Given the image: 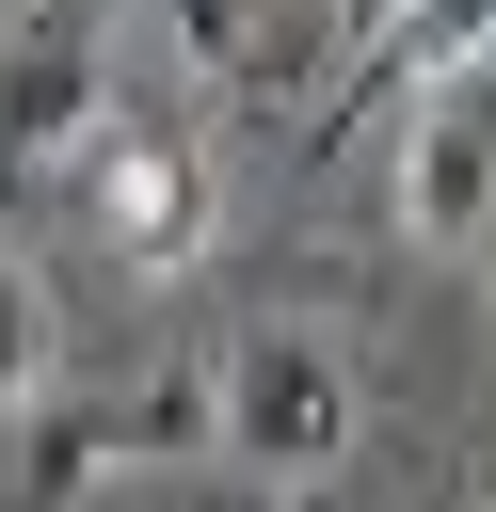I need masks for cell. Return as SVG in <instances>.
<instances>
[{"label":"cell","instance_id":"6da1fadb","mask_svg":"<svg viewBox=\"0 0 496 512\" xmlns=\"http://www.w3.org/2000/svg\"><path fill=\"white\" fill-rule=\"evenodd\" d=\"M208 448H224L240 480L304 496V480L352 448V352H336L320 320H256V336L208 368Z\"/></svg>","mask_w":496,"mask_h":512},{"label":"cell","instance_id":"7a4b0ae2","mask_svg":"<svg viewBox=\"0 0 496 512\" xmlns=\"http://www.w3.org/2000/svg\"><path fill=\"white\" fill-rule=\"evenodd\" d=\"M64 176H80V224H96V256H112V272H176V256L208 240V160H192V144L96 128Z\"/></svg>","mask_w":496,"mask_h":512},{"label":"cell","instance_id":"3957f363","mask_svg":"<svg viewBox=\"0 0 496 512\" xmlns=\"http://www.w3.org/2000/svg\"><path fill=\"white\" fill-rule=\"evenodd\" d=\"M96 128H112V80H96V32H80V16H32V32H16V64H0V160L64 176V160H80Z\"/></svg>","mask_w":496,"mask_h":512},{"label":"cell","instance_id":"277c9868","mask_svg":"<svg viewBox=\"0 0 496 512\" xmlns=\"http://www.w3.org/2000/svg\"><path fill=\"white\" fill-rule=\"evenodd\" d=\"M400 224H416L432 256H464V240L496 224V128H480L464 96H416V128H400Z\"/></svg>","mask_w":496,"mask_h":512},{"label":"cell","instance_id":"5b68a950","mask_svg":"<svg viewBox=\"0 0 496 512\" xmlns=\"http://www.w3.org/2000/svg\"><path fill=\"white\" fill-rule=\"evenodd\" d=\"M32 384H48V288H32L16 256H0V416H16Z\"/></svg>","mask_w":496,"mask_h":512},{"label":"cell","instance_id":"8992f818","mask_svg":"<svg viewBox=\"0 0 496 512\" xmlns=\"http://www.w3.org/2000/svg\"><path fill=\"white\" fill-rule=\"evenodd\" d=\"M160 16H176V48H192L208 80H240V64H256V16H272V0H160Z\"/></svg>","mask_w":496,"mask_h":512}]
</instances>
